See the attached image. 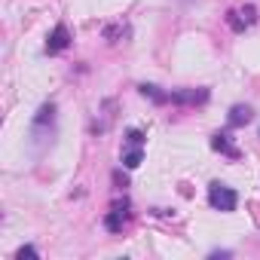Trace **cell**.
<instances>
[{"label": "cell", "mask_w": 260, "mask_h": 260, "mask_svg": "<svg viewBox=\"0 0 260 260\" xmlns=\"http://www.w3.org/2000/svg\"><path fill=\"white\" fill-rule=\"evenodd\" d=\"M52 132H55V101H46L40 104L34 122H31V144H34V153H43L46 144H52Z\"/></svg>", "instance_id": "cell-1"}, {"label": "cell", "mask_w": 260, "mask_h": 260, "mask_svg": "<svg viewBox=\"0 0 260 260\" xmlns=\"http://www.w3.org/2000/svg\"><path fill=\"white\" fill-rule=\"evenodd\" d=\"M208 202H211V208H214V211H236L239 196H236V190H233V187H226V184L214 181V184L208 187Z\"/></svg>", "instance_id": "cell-2"}, {"label": "cell", "mask_w": 260, "mask_h": 260, "mask_svg": "<svg viewBox=\"0 0 260 260\" xmlns=\"http://www.w3.org/2000/svg\"><path fill=\"white\" fill-rule=\"evenodd\" d=\"M113 110H116V101H113V98H107V101L98 107V116H95V122H92V135H104L107 128L113 125V116H116Z\"/></svg>", "instance_id": "cell-3"}, {"label": "cell", "mask_w": 260, "mask_h": 260, "mask_svg": "<svg viewBox=\"0 0 260 260\" xmlns=\"http://www.w3.org/2000/svg\"><path fill=\"white\" fill-rule=\"evenodd\" d=\"M68 46H71V34H68V28H64V25H55L52 34L46 37V55H58V52H64Z\"/></svg>", "instance_id": "cell-4"}, {"label": "cell", "mask_w": 260, "mask_h": 260, "mask_svg": "<svg viewBox=\"0 0 260 260\" xmlns=\"http://www.w3.org/2000/svg\"><path fill=\"white\" fill-rule=\"evenodd\" d=\"M208 95V89H178L172 92V104H205Z\"/></svg>", "instance_id": "cell-5"}, {"label": "cell", "mask_w": 260, "mask_h": 260, "mask_svg": "<svg viewBox=\"0 0 260 260\" xmlns=\"http://www.w3.org/2000/svg\"><path fill=\"white\" fill-rule=\"evenodd\" d=\"M251 119H254V110H251L248 104H236V107H230L226 125H230V128H242V125H248Z\"/></svg>", "instance_id": "cell-6"}, {"label": "cell", "mask_w": 260, "mask_h": 260, "mask_svg": "<svg viewBox=\"0 0 260 260\" xmlns=\"http://www.w3.org/2000/svg\"><path fill=\"white\" fill-rule=\"evenodd\" d=\"M138 92L144 95V98H150L153 104H169L172 101V92H162L159 86H153V83H141L138 86Z\"/></svg>", "instance_id": "cell-7"}, {"label": "cell", "mask_w": 260, "mask_h": 260, "mask_svg": "<svg viewBox=\"0 0 260 260\" xmlns=\"http://www.w3.org/2000/svg\"><path fill=\"white\" fill-rule=\"evenodd\" d=\"M211 150H217V153H223V156H230V159H239V150L230 144V138H226L223 132L211 135Z\"/></svg>", "instance_id": "cell-8"}, {"label": "cell", "mask_w": 260, "mask_h": 260, "mask_svg": "<svg viewBox=\"0 0 260 260\" xmlns=\"http://www.w3.org/2000/svg\"><path fill=\"white\" fill-rule=\"evenodd\" d=\"M122 223H125V211H122L119 205H113V208L107 211V217H104V226H107L110 233H119V230H122Z\"/></svg>", "instance_id": "cell-9"}, {"label": "cell", "mask_w": 260, "mask_h": 260, "mask_svg": "<svg viewBox=\"0 0 260 260\" xmlns=\"http://www.w3.org/2000/svg\"><path fill=\"white\" fill-rule=\"evenodd\" d=\"M141 159H144V147H128V150L122 153V166H125V169H138Z\"/></svg>", "instance_id": "cell-10"}, {"label": "cell", "mask_w": 260, "mask_h": 260, "mask_svg": "<svg viewBox=\"0 0 260 260\" xmlns=\"http://www.w3.org/2000/svg\"><path fill=\"white\" fill-rule=\"evenodd\" d=\"M104 37L110 40V43H119V37H128V25H113V28H104Z\"/></svg>", "instance_id": "cell-11"}, {"label": "cell", "mask_w": 260, "mask_h": 260, "mask_svg": "<svg viewBox=\"0 0 260 260\" xmlns=\"http://www.w3.org/2000/svg\"><path fill=\"white\" fill-rule=\"evenodd\" d=\"M125 144L128 147H144V132H141V128H128V132H125Z\"/></svg>", "instance_id": "cell-12"}, {"label": "cell", "mask_w": 260, "mask_h": 260, "mask_svg": "<svg viewBox=\"0 0 260 260\" xmlns=\"http://www.w3.org/2000/svg\"><path fill=\"white\" fill-rule=\"evenodd\" d=\"M226 22H230V28H233V31H245V25H248V22L242 19V13H236V10H230V13H226Z\"/></svg>", "instance_id": "cell-13"}, {"label": "cell", "mask_w": 260, "mask_h": 260, "mask_svg": "<svg viewBox=\"0 0 260 260\" xmlns=\"http://www.w3.org/2000/svg\"><path fill=\"white\" fill-rule=\"evenodd\" d=\"M239 13H242V19H245V22H248V25H254V22H257V10H254V7H251V4H248V7H242V10H239Z\"/></svg>", "instance_id": "cell-14"}, {"label": "cell", "mask_w": 260, "mask_h": 260, "mask_svg": "<svg viewBox=\"0 0 260 260\" xmlns=\"http://www.w3.org/2000/svg\"><path fill=\"white\" fill-rule=\"evenodd\" d=\"M16 257H19V260H25V257H37V248H34V245H22V248L16 251Z\"/></svg>", "instance_id": "cell-15"}, {"label": "cell", "mask_w": 260, "mask_h": 260, "mask_svg": "<svg viewBox=\"0 0 260 260\" xmlns=\"http://www.w3.org/2000/svg\"><path fill=\"white\" fill-rule=\"evenodd\" d=\"M178 4H184V7H187V4H193V0H178Z\"/></svg>", "instance_id": "cell-16"}]
</instances>
